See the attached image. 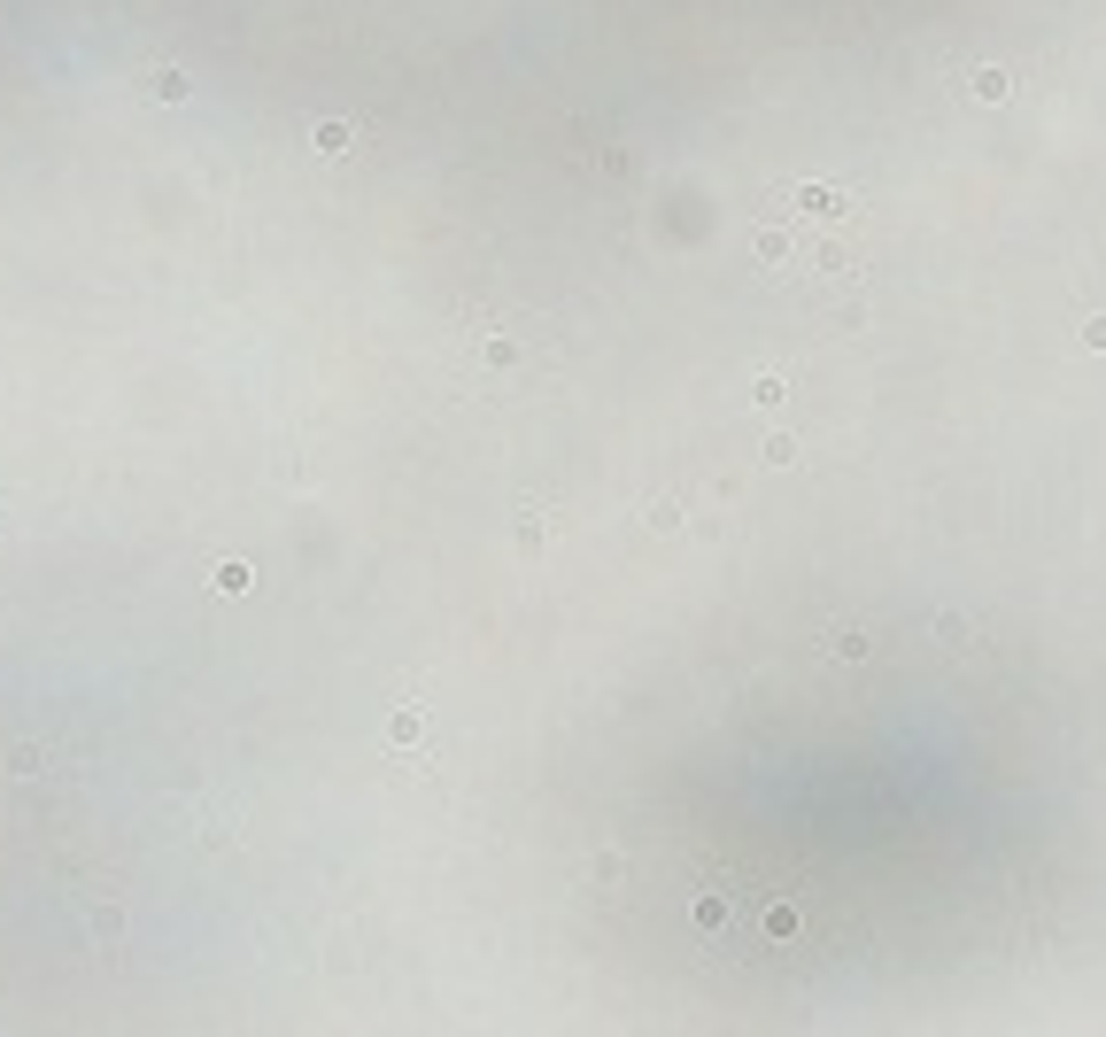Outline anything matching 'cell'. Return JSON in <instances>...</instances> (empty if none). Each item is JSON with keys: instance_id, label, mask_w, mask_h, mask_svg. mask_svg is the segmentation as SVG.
Returning <instances> with one entry per match:
<instances>
[{"instance_id": "cell-5", "label": "cell", "mask_w": 1106, "mask_h": 1037, "mask_svg": "<svg viewBox=\"0 0 1106 1037\" xmlns=\"http://www.w3.org/2000/svg\"><path fill=\"white\" fill-rule=\"evenodd\" d=\"M8 774H16V782H39V774H47V751H39V743H16V751H8Z\"/></svg>"}, {"instance_id": "cell-1", "label": "cell", "mask_w": 1106, "mask_h": 1037, "mask_svg": "<svg viewBox=\"0 0 1106 1037\" xmlns=\"http://www.w3.org/2000/svg\"><path fill=\"white\" fill-rule=\"evenodd\" d=\"M758 264H805L797 279H859V202L828 178L782 194V225H758Z\"/></svg>"}, {"instance_id": "cell-6", "label": "cell", "mask_w": 1106, "mask_h": 1037, "mask_svg": "<svg viewBox=\"0 0 1106 1037\" xmlns=\"http://www.w3.org/2000/svg\"><path fill=\"white\" fill-rule=\"evenodd\" d=\"M418 736H426V705H403L387 720V743H418Z\"/></svg>"}, {"instance_id": "cell-3", "label": "cell", "mask_w": 1106, "mask_h": 1037, "mask_svg": "<svg viewBox=\"0 0 1106 1037\" xmlns=\"http://www.w3.org/2000/svg\"><path fill=\"white\" fill-rule=\"evenodd\" d=\"M209 589H217V596H248V589H256V565H248V558H225L217 573H209Z\"/></svg>"}, {"instance_id": "cell-4", "label": "cell", "mask_w": 1106, "mask_h": 1037, "mask_svg": "<svg viewBox=\"0 0 1106 1037\" xmlns=\"http://www.w3.org/2000/svg\"><path fill=\"white\" fill-rule=\"evenodd\" d=\"M310 140H318V155H349V148H356V124H341V117H325L318 132H310Z\"/></svg>"}, {"instance_id": "cell-2", "label": "cell", "mask_w": 1106, "mask_h": 1037, "mask_svg": "<svg viewBox=\"0 0 1106 1037\" xmlns=\"http://www.w3.org/2000/svg\"><path fill=\"white\" fill-rule=\"evenodd\" d=\"M78 921H86V937H93V945H117V937H124V906H117V898H101V906H86Z\"/></svg>"}, {"instance_id": "cell-8", "label": "cell", "mask_w": 1106, "mask_h": 1037, "mask_svg": "<svg viewBox=\"0 0 1106 1037\" xmlns=\"http://www.w3.org/2000/svg\"><path fill=\"white\" fill-rule=\"evenodd\" d=\"M155 93H163V101H186V93H194V78H186V70H155Z\"/></svg>"}, {"instance_id": "cell-7", "label": "cell", "mask_w": 1106, "mask_h": 1037, "mask_svg": "<svg viewBox=\"0 0 1106 1037\" xmlns=\"http://www.w3.org/2000/svg\"><path fill=\"white\" fill-rule=\"evenodd\" d=\"M1014 93V78L1006 70H975V101H1006Z\"/></svg>"}]
</instances>
